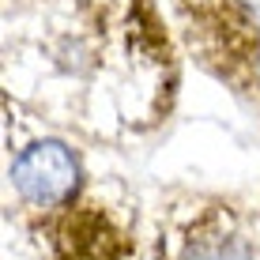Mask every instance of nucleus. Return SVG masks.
<instances>
[{"mask_svg":"<svg viewBox=\"0 0 260 260\" xmlns=\"http://www.w3.org/2000/svg\"><path fill=\"white\" fill-rule=\"evenodd\" d=\"M162 260H253V249L222 211H204L177 238H166Z\"/></svg>","mask_w":260,"mask_h":260,"instance_id":"obj_2","label":"nucleus"},{"mask_svg":"<svg viewBox=\"0 0 260 260\" xmlns=\"http://www.w3.org/2000/svg\"><path fill=\"white\" fill-rule=\"evenodd\" d=\"M249 57H253V79H256V87H260V49H253Z\"/></svg>","mask_w":260,"mask_h":260,"instance_id":"obj_4","label":"nucleus"},{"mask_svg":"<svg viewBox=\"0 0 260 260\" xmlns=\"http://www.w3.org/2000/svg\"><path fill=\"white\" fill-rule=\"evenodd\" d=\"M12 185L34 208H60L79 189V162L60 140H34L12 158Z\"/></svg>","mask_w":260,"mask_h":260,"instance_id":"obj_1","label":"nucleus"},{"mask_svg":"<svg viewBox=\"0 0 260 260\" xmlns=\"http://www.w3.org/2000/svg\"><path fill=\"white\" fill-rule=\"evenodd\" d=\"M185 12L211 34L226 42V49H241L249 57L260 49V0H181Z\"/></svg>","mask_w":260,"mask_h":260,"instance_id":"obj_3","label":"nucleus"}]
</instances>
